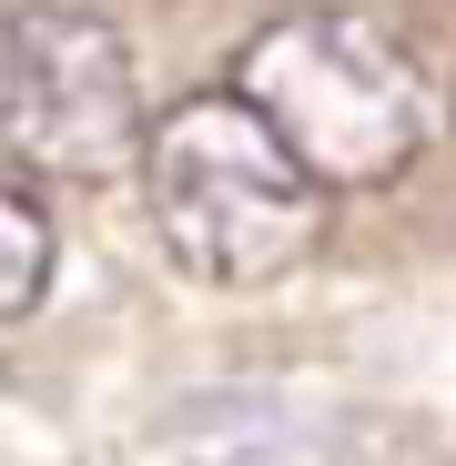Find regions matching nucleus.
Returning <instances> with one entry per match:
<instances>
[{
  "label": "nucleus",
  "mask_w": 456,
  "mask_h": 466,
  "mask_svg": "<svg viewBox=\"0 0 456 466\" xmlns=\"http://www.w3.org/2000/svg\"><path fill=\"white\" fill-rule=\"evenodd\" d=\"M234 92L315 193H386L426 142V71L365 11H284L234 51Z\"/></svg>",
  "instance_id": "f257e3e1"
},
{
  "label": "nucleus",
  "mask_w": 456,
  "mask_h": 466,
  "mask_svg": "<svg viewBox=\"0 0 456 466\" xmlns=\"http://www.w3.org/2000/svg\"><path fill=\"white\" fill-rule=\"evenodd\" d=\"M132 173L163 254L193 284H274L325 233V193L284 163V142L234 92H193L163 122H142Z\"/></svg>",
  "instance_id": "f03ea898"
},
{
  "label": "nucleus",
  "mask_w": 456,
  "mask_h": 466,
  "mask_svg": "<svg viewBox=\"0 0 456 466\" xmlns=\"http://www.w3.org/2000/svg\"><path fill=\"white\" fill-rule=\"evenodd\" d=\"M0 142L21 173L112 183L142 152V71L102 11L31 0L0 21Z\"/></svg>",
  "instance_id": "7ed1b4c3"
},
{
  "label": "nucleus",
  "mask_w": 456,
  "mask_h": 466,
  "mask_svg": "<svg viewBox=\"0 0 456 466\" xmlns=\"http://www.w3.org/2000/svg\"><path fill=\"white\" fill-rule=\"evenodd\" d=\"M41 284H51V213L21 183H0V325H21Z\"/></svg>",
  "instance_id": "20e7f679"
}]
</instances>
